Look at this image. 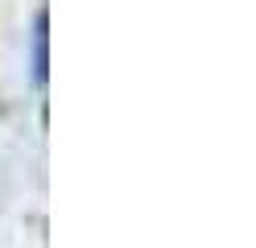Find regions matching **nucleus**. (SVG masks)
I'll return each mask as SVG.
<instances>
[{"instance_id":"nucleus-1","label":"nucleus","mask_w":256,"mask_h":248,"mask_svg":"<svg viewBox=\"0 0 256 248\" xmlns=\"http://www.w3.org/2000/svg\"><path fill=\"white\" fill-rule=\"evenodd\" d=\"M34 75H38V83H46V13L34 25Z\"/></svg>"}]
</instances>
